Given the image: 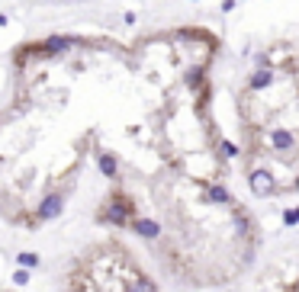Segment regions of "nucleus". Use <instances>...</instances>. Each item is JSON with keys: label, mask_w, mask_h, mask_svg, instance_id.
Masks as SVG:
<instances>
[{"label": "nucleus", "mask_w": 299, "mask_h": 292, "mask_svg": "<svg viewBox=\"0 0 299 292\" xmlns=\"http://www.w3.org/2000/svg\"><path fill=\"white\" fill-rule=\"evenodd\" d=\"M65 292H161L152 270L116 235L84 244L65 270Z\"/></svg>", "instance_id": "f03ea898"}, {"label": "nucleus", "mask_w": 299, "mask_h": 292, "mask_svg": "<svg viewBox=\"0 0 299 292\" xmlns=\"http://www.w3.org/2000/svg\"><path fill=\"white\" fill-rule=\"evenodd\" d=\"M238 154L251 193H299V48L274 45L258 58L235 96Z\"/></svg>", "instance_id": "f257e3e1"}, {"label": "nucleus", "mask_w": 299, "mask_h": 292, "mask_svg": "<svg viewBox=\"0 0 299 292\" xmlns=\"http://www.w3.org/2000/svg\"><path fill=\"white\" fill-rule=\"evenodd\" d=\"M277 292H299V267H296L293 273H289V276H286L283 282H280V286H277Z\"/></svg>", "instance_id": "7ed1b4c3"}]
</instances>
